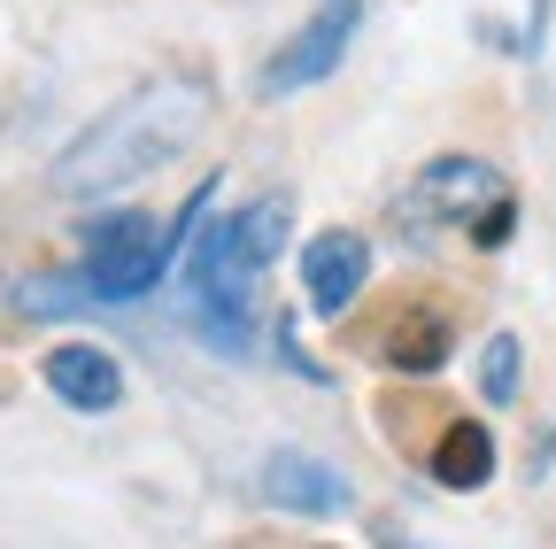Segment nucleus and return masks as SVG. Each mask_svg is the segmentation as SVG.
Returning a JSON list of instances; mask_svg holds the SVG:
<instances>
[{"label":"nucleus","mask_w":556,"mask_h":549,"mask_svg":"<svg viewBox=\"0 0 556 549\" xmlns=\"http://www.w3.org/2000/svg\"><path fill=\"white\" fill-rule=\"evenodd\" d=\"M208 116H217V93L201 78H148L116 109H101L78 140L54 155L47 186L70 194V201H109V194H124L139 178H155L178 148H193Z\"/></svg>","instance_id":"f257e3e1"},{"label":"nucleus","mask_w":556,"mask_h":549,"mask_svg":"<svg viewBox=\"0 0 556 549\" xmlns=\"http://www.w3.org/2000/svg\"><path fill=\"white\" fill-rule=\"evenodd\" d=\"M287 240H294V201H287V194H255V201L225 210L217 225L201 233L186 279H193V310H201V325H208L217 349H248V310H240V295H248L255 271H270L278 255H287Z\"/></svg>","instance_id":"f03ea898"},{"label":"nucleus","mask_w":556,"mask_h":549,"mask_svg":"<svg viewBox=\"0 0 556 549\" xmlns=\"http://www.w3.org/2000/svg\"><path fill=\"white\" fill-rule=\"evenodd\" d=\"M208 194H217V186H201V194L186 201V210H178L170 225L139 217V210H116L109 225H93V240H86V263H78L86 295H93V302H139V295H155V287L170 279V263H178L186 233L201 225Z\"/></svg>","instance_id":"7ed1b4c3"},{"label":"nucleus","mask_w":556,"mask_h":549,"mask_svg":"<svg viewBox=\"0 0 556 549\" xmlns=\"http://www.w3.org/2000/svg\"><path fill=\"white\" fill-rule=\"evenodd\" d=\"M409 210L426 225H471L495 248V240H510V178L486 155H433L409 178Z\"/></svg>","instance_id":"20e7f679"},{"label":"nucleus","mask_w":556,"mask_h":549,"mask_svg":"<svg viewBox=\"0 0 556 549\" xmlns=\"http://www.w3.org/2000/svg\"><path fill=\"white\" fill-rule=\"evenodd\" d=\"M364 24V0H325L309 24H294V39L263 62V101H287V93H309L325 86L340 62H348V39Z\"/></svg>","instance_id":"39448f33"},{"label":"nucleus","mask_w":556,"mask_h":549,"mask_svg":"<svg viewBox=\"0 0 556 549\" xmlns=\"http://www.w3.org/2000/svg\"><path fill=\"white\" fill-rule=\"evenodd\" d=\"M364 279H371V240L356 225H325V233L302 240V295H309L317 317H348Z\"/></svg>","instance_id":"423d86ee"},{"label":"nucleus","mask_w":556,"mask_h":549,"mask_svg":"<svg viewBox=\"0 0 556 549\" xmlns=\"http://www.w3.org/2000/svg\"><path fill=\"white\" fill-rule=\"evenodd\" d=\"M39 379L62 410H86V419H101V410L124 402V364L109 349H93V340H54V349L39 357Z\"/></svg>","instance_id":"0eeeda50"},{"label":"nucleus","mask_w":556,"mask_h":549,"mask_svg":"<svg viewBox=\"0 0 556 549\" xmlns=\"http://www.w3.org/2000/svg\"><path fill=\"white\" fill-rule=\"evenodd\" d=\"M255 496L270 511H294V519H332V511H348V479L302 449H270L255 472Z\"/></svg>","instance_id":"6e6552de"},{"label":"nucleus","mask_w":556,"mask_h":549,"mask_svg":"<svg viewBox=\"0 0 556 549\" xmlns=\"http://www.w3.org/2000/svg\"><path fill=\"white\" fill-rule=\"evenodd\" d=\"M433 479H441V488H456V496L486 488V479H495V434H486L479 419H456V426L433 441Z\"/></svg>","instance_id":"1a4fd4ad"},{"label":"nucleus","mask_w":556,"mask_h":549,"mask_svg":"<svg viewBox=\"0 0 556 549\" xmlns=\"http://www.w3.org/2000/svg\"><path fill=\"white\" fill-rule=\"evenodd\" d=\"M518 379H526V349H518V333H486V349H479V402L510 410V402H518Z\"/></svg>","instance_id":"9d476101"},{"label":"nucleus","mask_w":556,"mask_h":549,"mask_svg":"<svg viewBox=\"0 0 556 549\" xmlns=\"http://www.w3.org/2000/svg\"><path fill=\"white\" fill-rule=\"evenodd\" d=\"M379 549H426V541H402V534H387V541H379Z\"/></svg>","instance_id":"9b49d317"},{"label":"nucleus","mask_w":556,"mask_h":549,"mask_svg":"<svg viewBox=\"0 0 556 549\" xmlns=\"http://www.w3.org/2000/svg\"><path fill=\"white\" fill-rule=\"evenodd\" d=\"M0 302H9V279H0Z\"/></svg>","instance_id":"f8f14e48"}]
</instances>
